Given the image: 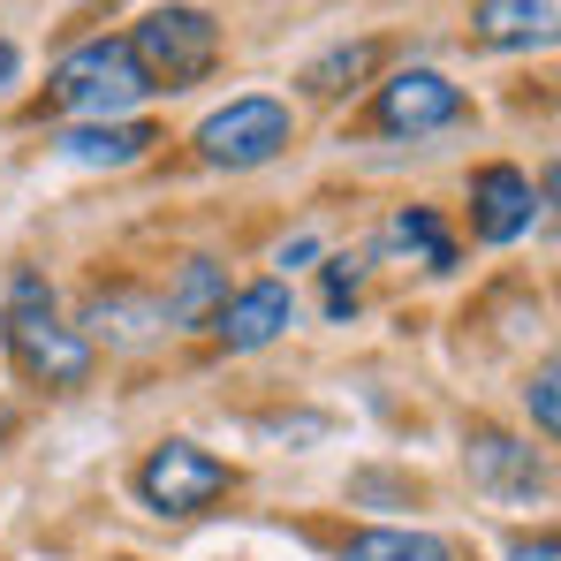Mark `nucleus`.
Here are the masks:
<instances>
[{
    "label": "nucleus",
    "mask_w": 561,
    "mask_h": 561,
    "mask_svg": "<svg viewBox=\"0 0 561 561\" xmlns=\"http://www.w3.org/2000/svg\"><path fill=\"white\" fill-rule=\"evenodd\" d=\"M8 357L38 387H84L92 379V342L54 319V288L38 274L8 280Z\"/></svg>",
    "instance_id": "1"
},
{
    "label": "nucleus",
    "mask_w": 561,
    "mask_h": 561,
    "mask_svg": "<svg viewBox=\"0 0 561 561\" xmlns=\"http://www.w3.org/2000/svg\"><path fill=\"white\" fill-rule=\"evenodd\" d=\"M129 61L145 69V84L152 92H190L197 77H213V61H220V23L205 15V8H152L129 38Z\"/></svg>",
    "instance_id": "2"
},
{
    "label": "nucleus",
    "mask_w": 561,
    "mask_h": 561,
    "mask_svg": "<svg viewBox=\"0 0 561 561\" xmlns=\"http://www.w3.org/2000/svg\"><path fill=\"white\" fill-rule=\"evenodd\" d=\"M145 92H152V84H145V69L129 61L122 38H92V46H77V54L46 77V99H54L61 114H77V122H122Z\"/></svg>",
    "instance_id": "3"
},
{
    "label": "nucleus",
    "mask_w": 561,
    "mask_h": 561,
    "mask_svg": "<svg viewBox=\"0 0 561 561\" xmlns=\"http://www.w3.org/2000/svg\"><path fill=\"white\" fill-rule=\"evenodd\" d=\"M288 137H296L288 106L266 99V92H251V99H228L220 114L197 122V160H205V168H266V160L288 152Z\"/></svg>",
    "instance_id": "4"
},
{
    "label": "nucleus",
    "mask_w": 561,
    "mask_h": 561,
    "mask_svg": "<svg viewBox=\"0 0 561 561\" xmlns=\"http://www.w3.org/2000/svg\"><path fill=\"white\" fill-rule=\"evenodd\" d=\"M228 493V463L205 456L197 440H160L145 463H137V501L152 516H197Z\"/></svg>",
    "instance_id": "5"
},
{
    "label": "nucleus",
    "mask_w": 561,
    "mask_h": 561,
    "mask_svg": "<svg viewBox=\"0 0 561 561\" xmlns=\"http://www.w3.org/2000/svg\"><path fill=\"white\" fill-rule=\"evenodd\" d=\"M448 122H463V92H456L440 69H402V77H387V92H379V129H387V137H433V129H448Z\"/></svg>",
    "instance_id": "6"
},
{
    "label": "nucleus",
    "mask_w": 561,
    "mask_h": 561,
    "mask_svg": "<svg viewBox=\"0 0 561 561\" xmlns=\"http://www.w3.org/2000/svg\"><path fill=\"white\" fill-rule=\"evenodd\" d=\"M296 327V296L280 288V280H251V288H236L220 311H213V334L228 342V350H266Z\"/></svg>",
    "instance_id": "7"
},
{
    "label": "nucleus",
    "mask_w": 561,
    "mask_h": 561,
    "mask_svg": "<svg viewBox=\"0 0 561 561\" xmlns=\"http://www.w3.org/2000/svg\"><path fill=\"white\" fill-rule=\"evenodd\" d=\"M531 175L524 168H478L470 175V228H478V243H516L524 228H531Z\"/></svg>",
    "instance_id": "8"
},
{
    "label": "nucleus",
    "mask_w": 561,
    "mask_h": 561,
    "mask_svg": "<svg viewBox=\"0 0 561 561\" xmlns=\"http://www.w3.org/2000/svg\"><path fill=\"white\" fill-rule=\"evenodd\" d=\"M470 478L493 501H539L547 493V456L508 440V433H470Z\"/></svg>",
    "instance_id": "9"
},
{
    "label": "nucleus",
    "mask_w": 561,
    "mask_h": 561,
    "mask_svg": "<svg viewBox=\"0 0 561 561\" xmlns=\"http://www.w3.org/2000/svg\"><path fill=\"white\" fill-rule=\"evenodd\" d=\"M84 327H92L99 342H114V350H145V342H160V334H168L160 304H152V296H137V288H92ZM92 334H84V342H92Z\"/></svg>",
    "instance_id": "10"
},
{
    "label": "nucleus",
    "mask_w": 561,
    "mask_h": 561,
    "mask_svg": "<svg viewBox=\"0 0 561 561\" xmlns=\"http://www.w3.org/2000/svg\"><path fill=\"white\" fill-rule=\"evenodd\" d=\"M152 145H160L152 122H84V129L61 137V160H77V168H137Z\"/></svg>",
    "instance_id": "11"
},
{
    "label": "nucleus",
    "mask_w": 561,
    "mask_h": 561,
    "mask_svg": "<svg viewBox=\"0 0 561 561\" xmlns=\"http://www.w3.org/2000/svg\"><path fill=\"white\" fill-rule=\"evenodd\" d=\"M561 23V0H478V38L485 46H547Z\"/></svg>",
    "instance_id": "12"
},
{
    "label": "nucleus",
    "mask_w": 561,
    "mask_h": 561,
    "mask_svg": "<svg viewBox=\"0 0 561 561\" xmlns=\"http://www.w3.org/2000/svg\"><path fill=\"white\" fill-rule=\"evenodd\" d=\"M220 304H228V266H213V259H183V274H175V288H168L160 319H168V327H213Z\"/></svg>",
    "instance_id": "13"
},
{
    "label": "nucleus",
    "mask_w": 561,
    "mask_h": 561,
    "mask_svg": "<svg viewBox=\"0 0 561 561\" xmlns=\"http://www.w3.org/2000/svg\"><path fill=\"white\" fill-rule=\"evenodd\" d=\"M387 251L417 259L425 274H448V266H456V236H448V228H440V213H425V205H410V213H394V220H387Z\"/></svg>",
    "instance_id": "14"
},
{
    "label": "nucleus",
    "mask_w": 561,
    "mask_h": 561,
    "mask_svg": "<svg viewBox=\"0 0 561 561\" xmlns=\"http://www.w3.org/2000/svg\"><path fill=\"white\" fill-rule=\"evenodd\" d=\"M373 69H379V46H373V38H357V46L319 54V61L304 69V92H311V99H342V92H357Z\"/></svg>",
    "instance_id": "15"
},
{
    "label": "nucleus",
    "mask_w": 561,
    "mask_h": 561,
    "mask_svg": "<svg viewBox=\"0 0 561 561\" xmlns=\"http://www.w3.org/2000/svg\"><path fill=\"white\" fill-rule=\"evenodd\" d=\"M342 561H463V554L440 531H365V539H350Z\"/></svg>",
    "instance_id": "16"
},
{
    "label": "nucleus",
    "mask_w": 561,
    "mask_h": 561,
    "mask_svg": "<svg viewBox=\"0 0 561 561\" xmlns=\"http://www.w3.org/2000/svg\"><path fill=\"white\" fill-rule=\"evenodd\" d=\"M357 280H365V259H327V311L334 319L357 311Z\"/></svg>",
    "instance_id": "17"
},
{
    "label": "nucleus",
    "mask_w": 561,
    "mask_h": 561,
    "mask_svg": "<svg viewBox=\"0 0 561 561\" xmlns=\"http://www.w3.org/2000/svg\"><path fill=\"white\" fill-rule=\"evenodd\" d=\"M554 365H539V379H531V387H524V402H531V417H539V433H547V440H554V425H561V402H554Z\"/></svg>",
    "instance_id": "18"
},
{
    "label": "nucleus",
    "mask_w": 561,
    "mask_h": 561,
    "mask_svg": "<svg viewBox=\"0 0 561 561\" xmlns=\"http://www.w3.org/2000/svg\"><path fill=\"white\" fill-rule=\"evenodd\" d=\"M508 561H561L554 531H539V539H524V547H508Z\"/></svg>",
    "instance_id": "19"
},
{
    "label": "nucleus",
    "mask_w": 561,
    "mask_h": 561,
    "mask_svg": "<svg viewBox=\"0 0 561 561\" xmlns=\"http://www.w3.org/2000/svg\"><path fill=\"white\" fill-rule=\"evenodd\" d=\"M15 69H23V54H15V38H0V84H15Z\"/></svg>",
    "instance_id": "20"
}]
</instances>
